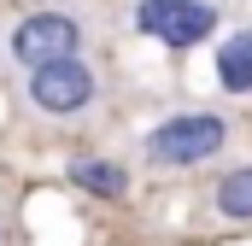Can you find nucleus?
I'll return each mask as SVG.
<instances>
[{"label":"nucleus","instance_id":"obj_1","mask_svg":"<svg viewBox=\"0 0 252 246\" xmlns=\"http://www.w3.org/2000/svg\"><path fill=\"white\" fill-rule=\"evenodd\" d=\"M229 147V123L217 112H182V118H164L153 135H147V164L158 170H188V164H205L211 153Z\"/></svg>","mask_w":252,"mask_h":246},{"label":"nucleus","instance_id":"obj_2","mask_svg":"<svg viewBox=\"0 0 252 246\" xmlns=\"http://www.w3.org/2000/svg\"><path fill=\"white\" fill-rule=\"evenodd\" d=\"M135 30L164 41V47H199L217 30V6L211 0H141L135 6Z\"/></svg>","mask_w":252,"mask_h":246},{"label":"nucleus","instance_id":"obj_3","mask_svg":"<svg viewBox=\"0 0 252 246\" xmlns=\"http://www.w3.org/2000/svg\"><path fill=\"white\" fill-rule=\"evenodd\" d=\"M94 94H100V82L82 59H59V64L30 70V106L47 112V118H82L94 106Z\"/></svg>","mask_w":252,"mask_h":246},{"label":"nucleus","instance_id":"obj_4","mask_svg":"<svg viewBox=\"0 0 252 246\" xmlns=\"http://www.w3.org/2000/svg\"><path fill=\"white\" fill-rule=\"evenodd\" d=\"M76 47H82V24L64 18V12H30V18L12 30V59L24 64V70L76 59Z\"/></svg>","mask_w":252,"mask_h":246},{"label":"nucleus","instance_id":"obj_5","mask_svg":"<svg viewBox=\"0 0 252 246\" xmlns=\"http://www.w3.org/2000/svg\"><path fill=\"white\" fill-rule=\"evenodd\" d=\"M217 82L229 94H252V24L217 47Z\"/></svg>","mask_w":252,"mask_h":246},{"label":"nucleus","instance_id":"obj_6","mask_svg":"<svg viewBox=\"0 0 252 246\" xmlns=\"http://www.w3.org/2000/svg\"><path fill=\"white\" fill-rule=\"evenodd\" d=\"M70 182L88 187L94 199H124L129 193V170L112 164V158H76V164H70Z\"/></svg>","mask_w":252,"mask_h":246},{"label":"nucleus","instance_id":"obj_7","mask_svg":"<svg viewBox=\"0 0 252 246\" xmlns=\"http://www.w3.org/2000/svg\"><path fill=\"white\" fill-rule=\"evenodd\" d=\"M217 211L229 217V223H252V164H241V170H229L223 182H217Z\"/></svg>","mask_w":252,"mask_h":246}]
</instances>
